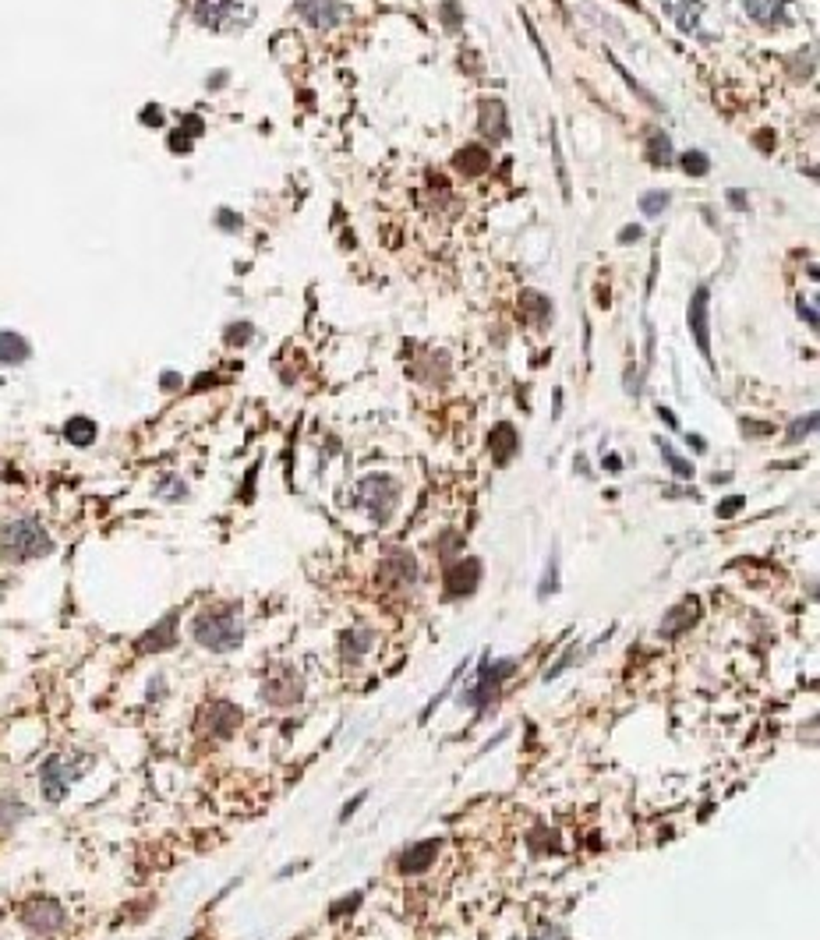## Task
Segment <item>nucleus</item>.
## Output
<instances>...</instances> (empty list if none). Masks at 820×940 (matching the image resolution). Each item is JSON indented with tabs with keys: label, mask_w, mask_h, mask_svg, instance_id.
<instances>
[{
	"label": "nucleus",
	"mask_w": 820,
	"mask_h": 940,
	"mask_svg": "<svg viewBox=\"0 0 820 940\" xmlns=\"http://www.w3.org/2000/svg\"><path fill=\"white\" fill-rule=\"evenodd\" d=\"M354 506L365 509L375 524H389V517L400 506V485L389 474H368L354 485Z\"/></svg>",
	"instance_id": "nucleus-3"
},
{
	"label": "nucleus",
	"mask_w": 820,
	"mask_h": 940,
	"mask_svg": "<svg viewBox=\"0 0 820 940\" xmlns=\"http://www.w3.org/2000/svg\"><path fill=\"white\" fill-rule=\"evenodd\" d=\"M301 679L284 668L280 675H273V679H266V686H262V700L266 703H273V707H290V703H297L301 700Z\"/></svg>",
	"instance_id": "nucleus-13"
},
{
	"label": "nucleus",
	"mask_w": 820,
	"mask_h": 940,
	"mask_svg": "<svg viewBox=\"0 0 820 940\" xmlns=\"http://www.w3.org/2000/svg\"><path fill=\"white\" fill-rule=\"evenodd\" d=\"M683 170H686L690 177H707L711 160H707L704 153H683Z\"/></svg>",
	"instance_id": "nucleus-27"
},
{
	"label": "nucleus",
	"mask_w": 820,
	"mask_h": 940,
	"mask_svg": "<svg viewBox=\"0 0 820 940\" xmlns=\"http://www.w3.org/2000/svg\"><path fill=\"white\" fill-rule=\"evenodd\" d=\"M25 817V806L18 799H0V827H11L14 820Z\"/></svg>",
	"instance_id": "nucleus-29"
},
{
	"label": "nucleus",
	"mask_w": 820,
	"mask_h": 940,
	"mask_svg": "<svg viewBox=\"0 0 820 940\" xmlns=\"http://www.w3.org/2000/svg\"><path fill=\"white\" fill-rule=\"evenodd\" d=\"M517 450H520V435H517V428H513L509 421L495 424V432H492V456H495V463H509Z\"/></svg>",
	"instance_id": "nucleus-21"
},
{
	"label": "nucleus",
	"mask_w": 820,
	"mask_h": 940,
	"mask_svg": "<svg viewBox=\"0 0 820 940\" xmlns=\"http://www.w3.org/2000/svg\"><path fill=\"white\" fill-rule=\"evenodd\" d=\"M29 354H33V347L25 343V336L0 332V365H22V361H29Z\"/></svg>",
	"instance_id": "nucleus-23"
},
{
	"label": "nucleus",
	"mask_w": 820,
	"mask_h": 940,
	"mask_svg": "<svg viewBox=\"0 0 820 940\" xmlns=\"http://www.w3.org/2000/svg\"><path fill=\"white\" fill-rule=\"evenodd\" d=\"M814 428H817V414H810V417H799V421H796V424H792V432H788V439H792V442H799V439H803V435H810V432H814Z\"/></svg>",
	"instance_id": "nucleus-30"
},
{
	"label": "nucleus",
	"mask_w": 820,
	"mask_h": 940,
	"mask_svg": "<svg viewBox=\"0 0 820 940\" xmlns=\"http://www.w3.org/2000/svg\"><path fill=\"white\" fill-rule=\"evenodd\" d=\"M729 202L736 205V209H746V199H742V191H729Z\"/></svg>",
	"instance_id": "nucleus-39"
},
{
	"label": "nucleus",
	"mask_w": 820,
	"mask_h": 940,
	"mask_svg": "<svg viewBox=\"0 0 820 940\" xmlns=\"http://www.w3.org/2000/svg\"><path fill=\"white\" fill-rule=\"evenodd\" d=\"M640 237H644V230H640V227H626V230L619 234V241H622V245H629V241H640Z\"/></svg>",
	"instance_id": "nucleus-37"
},
{
	"label": "nucleus",
	"mask_w": 820,
	"mask_h": 940,
	"mask_svg": "<svg viewBox=\"0 0 820 940\" xmlns=\"http://www.w3.org/2000/svg\"><path fill=\"white\" fill-rule=\"evenodd\" d=\"M452 166H456L460 173H467V177H481V173L492 166V156H489V149H481V145H467V149L456 153Z\"/></svg>",
	"instance_id": "nucleus-22"
},
{
	"label": "nucleus",
	"mask_w": 820,
	"mask_h": 940,
	"mask_svg": "<svg viewBox=\"0 0 820 940\" xmlns=\"http://www.w3.org/2000/svg\"><path fill=\"white\" fill-rule=\"evenodd\" d=\"M371 644H375V633H371L368 626H350V629H343V637H340V655L343 657H365L371 651Z\"/></svg>",
	"instance_id": "nucleus-20"
},
{
	"label": "nucleus",
	"mask_w": 820,
	"mask_h": 940,
	"mask_svg": "<svg viewBox=\"0 0 820 940\" xmlns=\"http://www.w3.org/2000/svg\"><path fill=\"white\" fill-rule=\"evenodd\" d=\"M707 297H711L707 286H697L694 301H690V332H694L704 358H711V308H707Z\"/></svg>",
	"instance_id": "nucleus-12"
},
{
	"label": "nucleus",
	"mask_w": 820,
	"mask_h": 940,
	"mask_svg": "<svg viewBox=\"0 0 820 940\" xmlns=\"http://www.w3.org/2000/svg\"><path fill=\"white\" fill-rule=\"evenodd\" d=\"M82 775L79 771V764L71 760V757H50L46 764L40 768V788H42V799H50V803H61L64 796H68V788L75 785V777Z\"/></svg>",
	"instance_id": "nucleus-5"
},
{
	"label": "nucleus",
	"mask_w": 820,
	"mask_h": 940,
	"mask_svg": "<svg viewBox=\"0 0 820 940\" xmlns=\"http://www.w3.org/2000/svg\"><path fill=\"white\" fill-rule=\"evenodd\" d=\"M443 14H446V22H450L446 29L456 33V29H460V4H456V0H446V4H443Z\"/></svg>",
	"instance_id": "nucleus-33"
},
{
	"label": "nucleus",
	"mask_w": 820,
	"mask_h": 940,
	"mask_svg": "<svg viewBox=\"0 0 820 940\" xmlns=\"http://www.w3.org/2000/svg\"><path fill=\"white\" fill-rule=\"evenodd\" d=\"M742 7H746V14H750L757 25L775 29V25L785 22V0H742Z\"/></svg>",
	"instance_id": "nucleus-19"
},
{
	"label": "nucleus",
	"mask_w": 820,
	"mask_h": 940,
	"mask_svg": "<svg viewBox=\"0 0 820 940\" xmlns=\"http://www.w3.org/2000/svg\"><path fill=\"white\" fill-rule=\"evenodd\" d=\"M22 923H25V930L29 934H36V937H53L64 923H68V912H64V905L57 898H40L25 901V908H22Z\"/></svg>",
	"instance_id": "nucleus-4"
},
{
	"label": "nucleus",
	"mask_w": 820,
	"mask_h": 940,
	"mask_svg": "<svg viewBox=\"0 0 820 940\" xmlns=\"http://www.w3.org/2000/svg\"><path fill=\"white\" fill-rule=\"evenodd\" d=\"M177 644V615H166L163 622H156L142 640H138V655H160L166 647Z\"/></svg>",
	"instance_id": "nucleus-16"
},
{
	"label": "nucleus",
	"mask_w": 820,
	"mask_h": 940,
	"mask_svg": "<svg viewBox=\"0 0 820 940\" xmlns=\"http://www.w3.org/2000/svg\"><path fill=\"white\" fill-rule=\"evenodd\" d=\"M517 672V661H481V668H478V683H474V690H467L463 693V703H471V707H489L492 703V696L499 693V686H502V679H509Z\"/></svg>",
	"instance_id": "nucleus-6"
},
{
	"label": "nucleus",
	"mask_w": 820,
	"mask_h": 940,
	"mask_svg": "<svg viewBox=\"0 0 820 940\" xmlns=\"http://www.w3.org/2000/svg\"><path fill=\"white\" fill-rule=\"evenodd\" d=\"M799 315L810 322V329H817V312H814V304H806V301H799Z\"/></svg>",
	"instance_id": "nucleus-36"
},
{
	"label": "nucleus",
	"mask_w": 820,
	"mask_h": 940,
	"mask_svg": "<svg viewBox=\"0 0 820 940\" xmlns=\"http://www.w3.org/2000/svg\"><path fill=\"white\" fill-rule=\"evenodd\" d=\"M297 14L315 29H329L347 18V4L343 0H297Z\"/></svg>",
	"instance_id": "nucleus-11"
},
{
	"label": "nucleus",
	"mask_w": 820,
	"mask_h": 940,
	"mask_svg": "<svg viewBox=\"0 0 820 940\" xmlns=\"http://www.w3.org/2000/svg\"><path fill=\"white\" fill-rule=\"evenodd\" d=\"M648 160H651L657 170H665V166L672 163V138H668L665 131H655V135L648 138Z\"/></svg>",
	"instance_id": "nucleus-26"
},
{
	"label": "nucleus",
	"mask_w": 820,
	"mask_h": 940,
	"mask_svg": "<svg viewBox=\"0 0 820 940\" xmlns=\"http://www.w3.org/2000/svg\"><path fill=\"white\" fill-rule=\"evenodd\" d=\"M64 439H68L71 446H92V442H96V424H92L89 417H71V421L64 424Z\"/></svg>",
	"instance_id": "nucleus-25"
},
{
	"label": "nucleus",
	"mask_w": 820,
	"mask_h": 940,
	"mask_svg": "<svg viewBox=\"0 0 820 940\" xmlns=\"http://www.w3.org/2000/svg\"><path fill=\"white\" fill-rule=\"evenodd\" d=\"M382 583L389 587H414L417 583V563L404 548H389L382 559Z\"/></svg>",
	"instance_id": "nucleus-9"
},
{
	"label": "nucleus",
	"mask_w": 820,
	"mask_h": 940,
	"mask_svg": "<svg viewBox=\"0 0 820 940\" xmlns=\"http://www.w3.org/2000/svg\"><path fill=\"white\" fill-rule=\"evenodd\" d=\"M478 583H481V563L478 559H460V563H452L450 570L443 572V594L450 601L474 594Z\"/></svg>",
	"instance_id": "nucleus-8"
},
{
	"label": "nucleus",
	"mask_w": 820,
	"mask_h": 940,
	"mask_svg": "<svg viewBox=\"0 0 820 940\" xmlns=\"http://www.w3.org/2000/svg\"><path fill=\"white\" fill-rule=\"evenodd\" d=\"M191 637L202 644L212 655H230L241 647L245 640V619H241V605L223 601V605H209L195 615L191 622Z\"/></svg>",
	"instance_id": "nucleus-1"
},
{
	"label": "nucleus",
	"mask_w": 820,
	"mask_h": 940,
	"mask_svg": "<svg viewBox=\"0 0 820 940\" xmlns=\"http://www.w3.org/2000/svg\"><path fill=\"white\" fill-rule=\"evenodd\" d=\"M188 940H209V937H205V934H195V937H188Z\"/></svg>",
	"instance_id": "nucleus-40"
},
{
	"label": "nucleus",
	"mask_w": 820,
	"mask_h": 940,
	"mask_svg": "<svg viewBox=\"0 0 820 940\" xmlns=\"http://www.w3.org/2000/svg\"><path fill=\"white\" fill-rule=\"evenodd\" d=\"M0 552L4 559L11 563H29V559H40V555H50L53 552V541L36 517H18L11 524H4L0 531Z\"/></svg>",
	"instance_id": "nucleus-2"
},
{
	"label": "nucleus",
	"mask_w": 820,
	"mask_h": 940,
	"mask_svg": "<svg viewBox=\"0 0 820 940\" xmlns=\"http://www.w3.org/2000/svg\"><path fill=\"white\" fill-rule=\"evenodd\" d=\"M241 725V707L230 700H212L202 711V732L209 739H230Z\"/></svg>",
	"instance_id": "nucleus-7"
},
{
	"label": "nucleus",
	"mask_w": 820,
	"mask_h": 940,
	"mask_svg": "<svg viewBox=\"0 0 820 940\" xmlns=\"http://www.w3.org/2000/svg\"><path fill=\"white\" fill-rule=\"evenodd\" d=\"M478 127L489 142H506L509 138V121H506V107L499 99H481V114H478Z\"/></svg>",
	"instance_id": "nucleus-14"
},
{
	"label": "nucleus",
	"mask_w": 820,
	"mask_h": 940,
	"mask_svg": "<svg viewBox=\"0 0 820 940\" xmlns=\"http://www.w3.org/2000/svg\"><path fill=\"white\" fill-rule=\"evenodd\" d=\"M697 598H686L683 605H676V609H668V615L661 619V637H676V633H683V629H690L694 622H697Z\"/></svg>",
	"instance_id": "nucleus-17"
},
{
	"label": "nucleus",
	"mask_w": 820,
	"mask_h": 940,
	"mask_svg": "<svg viewBox=\"0 0 820 940\" xmlns=\"http://www.w3.org/2000/svg\"><path fill=\"white\" fill-rule=\"evenodd\" d=\"M520 308H524V315L531 319L534 326H545L552 319V301L545 293H537V290H524L520 293Z\"/></svg>",
	"instance_id": "nucleus-24"
},
{
	"label": "nucleus",
	"mask_w": 820,
	"mask_h": 940,
	"mask_svg": "<svg viewBox=\"0 0 820 940\" xmlns=\"http://www.w3.org/2000/svg\"><path fill=\"white\" fill-rule=\"evenodd\" d=\"M661 11L676 22L679 33H697L700 14H704V0H661Z\"/></svg>",
	"instance_id": "nucleus-15"
},
{
	"label": "nucleus",
	"mask_w": 820,
	"mask_h": 940,
	"mask_svg": "<svg viewBox=\"0 0 820 940\" xmlns=\"http://www.w3.org/2000/svg\"><path fill=\"white\" fill-rule=\"evenodd\" d=\"M742 509V498H725V502H718V517H732V513H739Z\"/></svg>",
	"instance_id": "nucleus-35"
},
{
	"label": "nucleus",
	"mask_w": 820,
	"mask_h": 940,
	"mask_svg": "<svg viewBox=\"0 0 820 940\" xmlns=\"http://www.w3.org/2000/svg\"><path fill=\"white\" fill-rule=\"evenodd\" d=\"M668 209V191H648L644 199H640V212L644 216H657V212H665Z\"/></svg>",
	"instance_id": "nucleus-28"
},
{
	"label": "nucleus",
	"mask_w": 820,
	"mask_h": 940,
	"mask_svg": "<svg viewBox=\"0 0 820 940\" xmlns=\"http://www.w3.org/2000/svg\"><path fill=\"white\" fill-rule=\"evenodd\" d=\"M661 452H665V463H668V467H672V470H676L679 478H690V474H694V467H690V463H686L683 456H676V452L668 450V446H665Z\"/></svg>",
	"instance_id": "nucleus-31"
},
{
	"label": "nucleus",
	"mask_w": 820,
	"mask_h": 940,
	"mask_svg": "<svg viewBox=\"0 0 820 940\" xmlns=\"http://www.w3.org/2000/svg\"><path fill=\"white\" fill-rule=\"evenodd\" d=\"M241 14V0H195V22L205 29H227L230 22H238Z\"/></svg>",
	"instance_id": "nucleus-10"
},
{
	"label": "nucleus",
	"mask_w": 820,
	"mask_h": 940,
	"mask_svg": "<svg viewBox=\"0 0 820 940\" xmlns=\"http://www.w3.org/2000/svg\"><path fill=\"white\" fill-rule=\"evenodd\" d=\"M439 849H443V842L439 838H428V842H417L414 849H407V856L400 859V870L404 873H421V870H428L435 856H439Z\"/></svg>",
	"instance_id": "nucleus-18"
},
{
	"label": "nucleus",
	"mask_w": 820,
	"mask_h": 940,
	"mask_svg": "<svg viewBox=\"0 0 820 940\" xmlns=\"http://www.w3.org/2000/svg\"><path fill=\"white\" fill-rule=\"evenodd\" d=\"M247 340H251V326H247V322H245V326H230V329H227V343H234V347H238V343H247Z\"/></svg>",
	"instance_id": "nucleus-32"
},
{
	"label": "nucleus",
	"mask_w": 820,
	"mask_h": 940,
	"mask_svg": "<svg viewBox=\"0 0 820 940\" xmlns=\"http://www.w3.org/2000/svg\"><path fill=\"white\" fill-rule=\"evenodd\" d=\"M216 219H219V227H223V230H241V216H234V212H227V209H223Z\"/></svg>",
	"instance_id": "nucleus-34"
},
{
	"label": "nucleus",
	"mask_w": 820,
	"mask_h": 940,
	"mask_svg": "<svg viewBox=\"0 0 820 940\" xmlns=\"http://www.w3.org/2000/svg\"><path fill=\"white\" fill-rule=\"evenodd\" d=\"M142 121H145V124H163V114H160V107H149V114H142Z\"/></svg>",
	"instance_id": "nucleus-38"
}]
</instances>
